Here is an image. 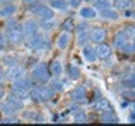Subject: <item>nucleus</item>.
Instances as JSON below:
<instances>
[{"instance_id": "obj_1", "label": "nucleus", "mask_w": 135, "mask_h": 126, "mask_svg": "<svg viewBox=\"0 0 135 126\" xmlns=\"http://www.w3.org/2000/svg\"><path fill=\"white\" fill-rule=\"evenodd\" d=\"M6 28H7V36L8 41L13 42V44H20L24 38L23 34V25H21L18 21L16 20H8L6 23Z\"/></svg>"}, {"instance_id": "obj_2", "label": "nucleus", "mask_w": 135, "mask_h": 126, "mask_svg": "<svg viewBox=\"0 0 135 126\" xmlns=\"http://www.w3.org/2000/svg\"><path fill=\"white\" fill-rule=\"evenodd\" d=\"M54 92L55 91L51 87L40 86V87L32 88L31 92H30V97H31V99L35 101V102H44V101H48V99L52 98Z\"/></svg>"}, {"instance_id": "obj_3", "label": "nucleus", "mask_w": 135, "mask_h": 126, "mask_svg": "<svg viewBox=\"0 0 135 126\" xmlns=\"http://www.w3.org/2000/svg\"><path fill=\"white\" fill-rule=\"evenodd\" d=\"M2 109H3L4 113H7V115L18 112L20 109H23V99L18 98V97L14 95V94H11L6 101H3Z\"/></svg>"}, {"instance_id": "obj_4", "label": "nucleus", "mask_w": 135, "mask_h": 126, "mask_svg": "<svg viewBox=\"0 0 135 126\" xmlns=\"http://www.w3.org/2000/svg\"><path fill=\"white\" fill-rule=\"evenodd\" d=\"M49 76H51V73H49V70H48V67H46L45 63H40V65L32 70V80L37 83L45 84L49 80Z\"/></svg>"}, {"instance_id": "obj_5", "label": "nucleus", "mask_w": 135, "mask_h": 126, "mask_svg": "<svg viewBox=\"0 0 135 126\" xmlns=\"http://www.w3.org/2000/svg\"><path fill=\"white\" fill-rule=\"evenodd\" d=\"M23 34H24V38L28 42L31 41L34 36H37L38 35V25H37L35 21H32V20L25 21L23 24Z\"/></svg>"}, {"instance_id": "obj_6", "label": "nucleus", "mask_w": 135, "mask_h": 126, "mask_svg": "<svg viewBox=\"0 0 135 126\" xmlns=\"http://www.w3.org/2000/svg\"><path fill=\"white\" fill-rule=\"evenodd\" d=\"M31 11H34L38 17H41L42 20H48L54 17V11L52 8H49L48 6H42V4H38V6H32Z\"/></svg>"}, {"instance_id": "obj_7", "label": "nucleus", "mask_w": 135, "mask_h": 126, "mask_svg": "<svg viewBox=\"0 0 135 126\" xmlns=\"http://www.w3.org/2000/svg\"><path fill=\"white\" fill-rule=\"evenodd\" d=\"M7 77H8V80H11V81H17V80L24 77V69L20 66H11L7 71Z\"/></svg>"}, {"instance_id": "obj_8", "label": "nucleus", "mask_w": 135, "mask_h": 126, "mask_svg": "<svg viewBox=\"0 0 135 126\" xmlns=\"http://www.w3.org/2000/svg\"><path fill=\"white\" fill-rule=\"evenodd\" d=\"M96 50V55H97V57L101 59V60H105V59H108L110 56H111V48H110L108 45H105V44H99V46L94 49Z\"/></svg>"}, {"instance_id": "obj_9", "label": "nucleus", "mask_w": 135, "mask_h": 126, "mask_svg": "<svg viewBox=\"0 0 135 126\" xmlns=\"http://www.w3.org/2000/svg\"><path fill=\"white\" fill-rule=\"evenodd\" d=\"M72 98H73L75 102H79V104H82V102H86V88L82 87V86H79V87H76L73 91H72Z\"/></svg>"}, {"instance_id": "obj_10", "label": "nucleus", "mask_w": 135, "mask_h": 126, "mask_svg": "<svg viewBox=\"0 0 135 126\" xmlns=\"http://www.w3.org/2000/svg\"><path fill=\"white\" fill-rule=\"evenodd\" d=\"M90 41V32L87 31V25L82 24L79 27V35H78V44L86 45V42Z\"/></svg>"}, {"instance_id": "obj_11", "label": "nucleus", "mask_w": 135, "mask_h": 126, "mask_svg": "<svg viewBox=\"0 0 135 126\" xmlns=\"http://www.w3.org/2000/svg\"><path fill=\"white\" fill-rule=\"evenodd\" d=\"M28 45L31 46V48H34V49H44V48H46V46H48L45 36H42V35L34 36L32 39L28 42Z\"/></svg>"}, {"instance_id": "obj_12", "label": "nucleus", "mask_w": 135, "mask_h": 126, "mask_svg": "<svg viewBox=\"0 0 135 126\" xmlns=\"http://www.w3.org/2000/svg\"><path fill=\"white\" fill-rule=\"evenodd\" d=\"M105 29H103V28H94L91 31V34H90V39L93 41V42H97V44H101L104 39H105Z\"/></svg>"}, {"instance_id": "obj_13", "label": "nucleus", "mask_w": 135, "mask_h": 126, "mask_svg": "<svg viewBox=\"0 0 135 126\" xmlns=\"http://www.w3.org/2000/svg\"><path fill=\"white\" fill-rule=\"evenodd\" d=\"M32 87H34L32 80H30L27 77H23V78L17 80V81H14V86H13V88H20V90H27V91Z\"/></svg>"}, {"instance_id": "obj_14", "label": "nucleus", "mask_w": 135, "mask_h": 126, "mask_svg": "<svg viewBox=\"0 0 135 126\" xmlns=\"http://www.w3.org/2000/svg\"><path fill=\"white\" fill-rule=\"evenodd\" d=\"M127 39H128V35H127L125 31L122 29V31H120V32H118V35L115 36V41H114V46H115V48L122 49L127 44H128V42H127Z\"/></svg>"}, {"instance_id": "obj_15", "label": "nucleus", "mask_w": 135, "mask_h": 126, "mask_svg": "<svg viewBox=\"0 0 135 126\" xmlns=\"http://www.w3.org/2000/svg\"><path fill=\"white\" fill-rule=\"evenodd\" d=\"M100 15L103 17L105 20H118V13L115 10H113L111 7L110 8H103V10H100Z\"/></svg>"}, {"instance_id": "obj_16", "label": "nucleus", "mask_w": 135, "mask_h": 126, "mask_svg": "<svg viewBox=\"0 0 135 126\" xmlns=\"http://www.w3.org/2000/svg\"><path fill=\"white\" fill-rule=\"evenodd\" d=\"M101 122H104V123H118V118L111 111H104L101 113Z\"/></svg>"}, {"instance_id": "obj_17", "label": "nucleus", "mask_w": 135, "mask_h": 126, "mask_svg": "<svg viewBox=\"0 0 135 126\" xmlns=\"http://www.w3.org/2000/svg\"><path fill=\"white\" fill-rule=\"evenodd\" d=\"M17 7L14 4H6L4 7L0 8V17H11L16 13Z\"/></svg>"}, {"instance_id": "obj_18", "label": "nucleus", "mask_w": 135, "mask_h": 126, "mask_svg": "<svg viewBox=\"0 0 135 126\" xmlns=\"http://www.w3.org/2000/svg\"><path fill=\"white\" fill-rule=\"evenodd\" d=\"M83 55H84V59L89 62H94L97 59V55H96V50L91 48V46H84L83 49Z\"/></svg>"}, {"instance_id": "obj_19", "label": "nucleus", "mask_w": 135, "mask_h": 126, "mask_svg": "<svg viewBox=\"0 0 135 126\" xmlns=\"http://www.w3.org/2000/svg\"><path fill=\"white\" fill-rule=\"evenodd\" d=\"M49 73L51 76H61L62 73V66H61V63H59L58 60H54L52 63H51V66H49Z\"/></svg>"}, {"instance_id": "obj_20", "label": "nucleus", "mask_w": 135, "mask_h": 126, "mask_svg": "<svg viewBox=\"0 0 135 126\" xmlns=\"http://www.w3.org/2000/svg\"><path fill=\"white\" fill-rule=\"evenodd\" d=\"M94 109H97V111H111V107H110V104H108L105 99L100 98V99L94 104Z\"/></svg>"}, {"instance_id": "obj_21", "label": "nucleus", "mask_w": 135, "mask_h": 126, "mask_svg": "<svg viewBox=\"0 0 135 126\" xmlns=\"http://www.w3.org/2000/svg\"><path fill=\"white\" fill-rule=\"evenodd\" d=\"M56 44H58V48H61V49H65L68 44H69V35H68L66 32H63L59 35L58 38V41H56Z\"/></svg>"}, {"instance_id": "obj_22", "label": "nucleus", "mask_w": 135, "mask_h": 126, "mask_svg": "<svg viewBox=\"0 0 135 126\" xmlns=\"http://www.w3.org/2000/svg\"><path fill=\"white\" fill-rule=\"evenodd\" d=\"M131 0H115V3H114V6H115V8H118V10H128V8L131 7Z\"/></svg>"}, {"instance_id": "obj_23", "label": "nucleus", "mask_w": 135, "mask_h": 126, "mask_svg": "<svg viewBox=\"0 0 135 126\" xmlns=\"http://www.w3.org/2000/svg\"><path fill=\"white\" fill-rule=\"evenodd\" d=\"M80 15L84 17V18H94L96 17V11H94V8H90V7H84L80 10Z\"/></svg>"}, {"instance_id": "obj_24", "label": "nucleus", "mask_w": 135, "mask_h": 126, "mask_svg": "<svg viewBox=\"0 0 135 126\" xmlns=\"http://www.w3.org/2000/svg\"><path fill=\"white\" fill-rule=\"evenodd\" d=\"M55 25H56V23L52 20V18H48V20H42L41 23V27L45 29V31H51L52 28H55Z\"/></svg>"}, {"instance_id": "obj_25", "label": "nucleus", "mask_w": 135, "mask_h": 126, "mask_svg": "<svg viewBox=\"0 0 135 126\" xmlns=\"http://www.w3.org/2000/svg\"><path fill=\"white\" fill-rule=\"evenodd\" d=\"M94 7L100 8V10H103V8H110L111 7V2H110V0H96Z\"/></svg>"}, {"instance_id": "obj_26", "label": "nucleus", "mask_w": 135, "mask_h": 126, "mask_svg": "<svg viewBox=\"0 0 135 126\" xmlns=\"http://www.w3.org/2000/svg\"><path fill=\"white\" fill-rule=\"evenodd\" d=\"M52 7L58 8V10H66L68 3L65 2V0H52Z\"/></svg>"}, {"instance_id": "obj_27", "label": "nucleus", "mask_w": 135, "mask_h": 126, "mask_svg": "<svg viewBox=\"0 0 135 126\" xmlns=\"http://www.w3.org/2000/svg\"><path fill=\"white\" fill-rule=\"evenodd\" d=\"M122 84H124L127 88H135V74L128 76V77L122 81Z\"/></svg>"}, {"instance_id": "obj_28", "label": "nucleus", "mask_w": 135, "mask_h": 126, "mask_svg": "<svg viewBox=\"0 0 135 126\" xmlns=\"http://www.w3.org/2000/svg\"><path fill=\"white\" fill-rule=\"evenodd\" d=\"M13 94L17 95L18 98L21 99H25V98H28V91L27 90H20V88H13Z\"/></svg>"}, {"instance_id": "obj_29", "label": "nucleus", "mask_w": 135, "mask_h": 126, "mask_svg": "<svg viewBox=\"0 0 135 126\" xmlns=\"http://www.w3.org/2000/svg\"><path fill=\"white\" fill-rule=\"evenodd\" d=\"M68 70H69V74H70V77H72V78H78L79 76H80L79 69H78L76 66H73V65H70L69 67H68Z\"/></svg>"}, {"instance_id": "obj_30", "label": "nucleus", "mask_w": 135, "mask_h": 126, "mask_svg": "<svg viewBox=\"0 0 135 126\" xmlns=\"http://www.w3.org/2000/svg\"><path fill=\"white\" fill-rule=\"evenodd\" d=\"M62 29L63 31H73V21H72V18H68L63 21Z\"/></svg>"}, {"instance_id": "obj_31", "label": "nucleus", "mask_w": 135, "mask_h": 126, "mask_svg": "<svg viewBox=\"0 0 135 126\" xmlns=\"http://www.w3.org/2000/svg\"><path fill=\"white\" fill-rule=\"evenodd\" d=\"M75 122L76 123H84L86 122V115L80 111V112H78L76 113V116H75Z\"/></svg>"}, {"instance_id": "obj_32", "label": "nucleus", "mask_w": 135, "mask_h": 126, "mask_svg": "<svg viewBox=\"0 0 135 126\" xmlns=\"http://www.w3.org/2000/svg\"><path fill=\"white\" fill-rule=\"evenodd\" d=\"M124 31L128 35V38H131V36L135 38V27H127V28H124Z\"/></svg>"}, {"instance_id": "obj_33", "label": "nucleus", "mask_w": 135, "mask_h": 126, "mask_svg": "<svg viewBox=\"0 0 135 126\" xmlns=\"http://www.w3.org/2000/svg\"><path fill=\"white\" fill-rule=\"evenodd\" d=\"M51 88H52L54 91H59V90H62V83H61V81H54L52 84H51Z\"/></svg>"}, {"instance_id": "obj_34", "label": "nucleus", "mask_w": 135, "mask_h": 126, "mask_svg": "<svg viewBox=\"0 0 135 126\" xmlns=\"http://www.w3.org/2000/svg\"><path fill=\"white\" fill-rule=\"evenodd\" d=\"M2 123H18V119H16V118H7V119H2L0 120Z\"/></svg>"}, {"instance_id": "obj_35", "label": "nucleus", "mask_w": 135, "mask_h": 126, "mask_svg": "<svg viewBox=\"0 0 135 126\" xmlns=\"http://www.w3.org/2000/svg\"><path fill=\"white\" fill-rule=\"evenodd\" d=\"M80 3H82V0H70V4H72V6H75V7H78Z\"/></svg>"}, {"instance_id": "obj_36", "label": "nucleus", "mask_w": 135, "mask_h": 126, "mask_svg": "<svg viewBox=\"0 0 135 126\" xmlns=\"http://www.w3.org/2000/svg\"><path fill=\"white\" fill-rule=\"evenodd\" d=\"M23 2H24L25 4H35L38 0H23Z\"/></svg>"}, {"instance_id": "obj_37", "label": "nucleus", "mask_w": 135, "mask_h": 126, "mask_svg": "<svg viewBox=\"0 0 135 126\" xmlns=\"http://www.w3.org/2000/svg\"><path fill=\"white\" fill-rule=\"evenodd\" d=\"M129 120L131 122H135V107H134V112L131 113V116H129Z\"/></svg>"}, {"instance_id": "obj_38", "label": "nucleus", "mask_w": 135, "mask_h": 126, "mask_svg": "<svg viewBox=\"0 0 135 126\" xmlns=\"http://www.w3.org/2000/svg\"><path fill=\"white\" fill-rule=\"evenodd\" d=\"M3 45H4V38H3L2 34H0V48H3Z\"/></svg>"}, {"instance_id": "obj_39", "label": "nucleus", "mask_w": 135, "mask_h": 126, "mask_svg": "<svg viewBox=\"0 0 135 126\" xmlns=\"http://www.w3.org/2000/svg\"><path fill=\"white\" fill-rule=\"evenodd\" d=\"M3 77V71H2V69H0V78Z\"/></svg>"}, {"instance_id": "obj_40", "label": "nucleus", "mask_w": 135, "mask_h": 126, "mask_svg": "<svg viewBox=\"0 0 135 126\" xmlns=\"http://www.w3.org/2000/svg\"><path fill=\"white\" fill-rule=\"evenodd\" d=\"M2 97H3V91L0 90V99H2Z\"/></svg>"}, {"instance_id": "obj_41", "label": "nucleus", "mask_w": 135, "mask_h": 126, "mask_svg": "<svg viewBox=\"0 0 135 126\" xmlns=\"http://www.w3.org/2000/svg\"><path fill=\"white\" fill-rule=\"evenodd\" d=\"M132 48H134V50H135V39H134V44H132Z\"/></svg>"}, {"instance_id": "obj_42", "label": "nucleus", "mask_w": 135, "mask_h": 126, "mask_svg": "<svg viewBox=\"0 0 135 126\" xmlns=\"http://www.w3.org/2000/svg\"><path fill=\"white\" fill-rule=\"evenodd\" d=\"M0 2H2V3H6V2H8V0H0Z\"/></svg>"}, {"instance_id": "obj_43", "label": "nucleus", "mask_w": 135, "mask_h": 126, "mask_svg": "<svg viewBox=\"0 0 135 126\" xmlns=\"http://www.w3.org/2000/svg\"><path fill=\"white\" fill-rule=\"evenodd\" d=\"M0 120H2V115H0Z\"/></svg>"}]
</instances>
